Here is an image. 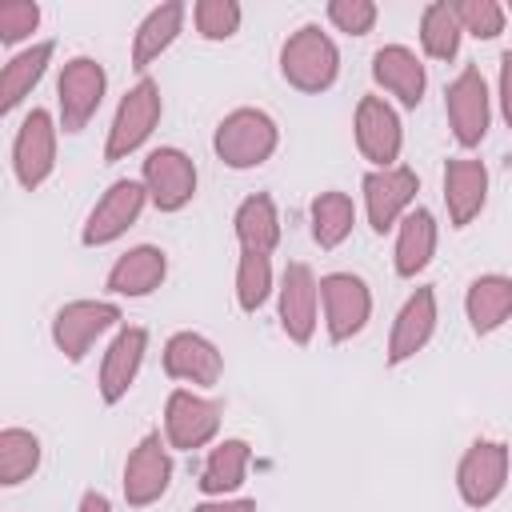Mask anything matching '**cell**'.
Listing matches in <instances>:
<instances>
[{
  "mask_svg": "<svg viewBox=\"0 0 512 512\" xmlns=\"http://www.w3.org/2000/svg\"><path fill=\"white\" fill-rule=\"evenodd\" d=\"M276 144H280V128L264 108H232L212 132L216 160L236 172H248V168H260L264 160H272Z\"/></svg>",
  "mask_w": 512,
  "mask_h": 512,
  "instance_id": "obj_1",
  "label": "cell"
},
{
  "mask_svg": "<svg viewBox=\"0 0 512 512\" xmlns=\"http://www.w3.org/2000/svg\"><path fill=\"white\" fill-rule=\"evenodd\" d=\"M280 76L296 92H308V96L328 92L340 76V52L332 36L320 32V24H300L280 48Z\"/></svg>",
  "mask_w": 512,
  "mask_h": 512,
  "instance_id": "obj_2",
  "label": "cell"
},
{
  "mask_svg": "<svg viewBox=\"0 0 512 512\" xmlns=\"http://www.w3.org/2000/svg\"><path fill=\"white\" fill-rule=\"evenodd\" d=\"M160 112H164V100H160V84L152 76H140L116 104V116L108 124V140H104V164H116V160H128L132 152L144 148V140L156 132L160 124Z\"/></svg>",
  "mask_w": 512,
  "mask_h": 512,
  "instance_id": "obj_3",
  "label": "cell"
},
{
  "mask_svg": "<svg viewBox=\"0 0 512 512\" xmlns=\"http://www.w3.org/2000/svg\"><path fill=\"white\" fill-rule=\"evenodd\" d=\"M108 92V72L92 56H72L60 76H56V108H60V128L64 132H84L88 120L100 112Z\"/></svg>",
  "mask_w": 512,
  "mask_h": 512,
  "instance_id": "obj_4",
  "label": "cell"
},
{
  "mask_svg": "<svg viewBox=\"0 0 512 512\" xmlns=\"http://www.w3.org/2000/svg\"><path fill=\"white\" fill-rule=\"evenodd\" d=\"M120 324V304L116 300H68L52 316V344L64 352V360L80 364L92 344Z\"/></svg>",
  "mask_w": 512,
  "mask_h": 512,
  "instance_id": "obj_5",
  "label": "cell"
},
{
  "mask_svg": "<svg viewBox=\"0 0 512 512\" xmlns=\"http://www.w3.org/2000/svg\"><path fill=\"white\" fill-rule=\"evenodd\" d=\"M320 308H324V328L332 344H344L360 336L372 320V292L356 272H328L320 276Z\"/></svg>",
  "mask_w": 512,
  "mask_h": 512,
  "instance_id": "obj_6",
  "label": "cell"
},
{
  "mask_svg": "<svg viewBox=\"0 0 512 512\" xmlns=\"http://www.w3.org/2000/svg\"><path fill=\"white\" fill-rule=\"evenodd\" d=\"M224 420V404L212 396H200L192 388H176L164 404V440L176 452H196L216 440Z\"/></svg>",
  "mask_w": 512,
  "mask_h": 512,
  "instance_id": "obj_7",
  "label": "cell"
},
{
  "mask_svg": "<svg viewBox=\"0 0 512 512\" xmlns=\"http://www.w3.org/2000/svg\"><path fill=\"white\" fill-rule=\"evenodd\" d=\"M508 468H512V452L504 440H476L468 444V452L456 464V492L468 508H488L500 500L504 484H508Z\"/></svg>",
  "mask_w": 512,
  "mask_h": 512,
  "instance_id": "obj_8",
  "label": "cell"
},
{
  "mask_svg": "<svg viewBox=\"0 0 512 512\" xmlns=\"http://www.w3.org/2000/svg\"><path fill=\"white\" fill-rule=\"evenodd\" d=\"M416 188H420V176H416L408 164L364 172L360 192H364V212H368V224H372L376 236L400 228V220L412 212Z\"/></svg>",
  "mask_w": 512,
  "mask_h": 512,
  "instance_id": "obj_9",
  "label": "cell"
},
{
  "mask_svg": "<svg viewBox=\"0 0 512 512\" xmlns=\"http://www.w3.org/2000/svg\"><path fill=\"white\" fill-rule=\"evenodd\" d=\"M144 204H148V188L140 180H128V176L112 180L104 188V196L92 204V212H88V220L80 228V244L84 248H104V244L120 240L140 220Z\"/></svg>",
  "mask_w": 512,
  "mask_h": 512,
  "instance_id": "obj_10",
  "label": "cell"
},
{
  "mask_svg": "<svg viewBox=\"0 0 512 512\" xmlns=\"http://www.w3.org/2000/svg\"><path fill=\"white\" fill-rule=\"evenodd\" d=\"M444 116H448V128H452V140L460 148H476L484 136H488V124H492V96H488V84H484V72L476 64H468L444 92Z\"/></svg>",
  "mask_w": 512,
  "mask_h": 512,
  "instance_id": "obj_11",
  "label": "cell"
},
{
  "mask_svg": "<svg viewBox=\"0 0 512 512\" xmlns=\"http://www.w3.org/2000/svg\"><path fill=\"white\" fill-rule=\"evenodd\" d=\"M276 316H280V328L292 344H312L316 336V324H320V280L316 272L304 264V260H292L280 276V288H276Z\"/></svg>",
  "mask_w": 512,
  "mask_h": 512,
  "instance_id": "obj_12",
  "label": "cell"
},
{
  "mask_svg": "<svg viewBox=\"0 0 512 512\" xmlns=\"http://www.w3.org/2000/svg\"><path fill=\"white\" fill-rule=\"evenodd\" d=\"M12 172L24 192H36L56 172V120L48 108H32L12 140Z\"/></svg>",
  "mask_w": 512,
  "mask_h": 512,
  "instance_id": "obj_13",
  "label": "cell"
},
{
  "mask_svg": "<svg viewBox=\"0 0 512 512\" xmlns=\"http://www.w3.org/2000/svg\"><path fill=\"white\" fill-rule=\"evenodd\" d=\"M140 184L156 212H180L196 196V164L180 148H152L140 168Z\"/></svg>",
  "mask_w": 512,
  "mask_h": 512,
  "instance_id": "obj_14",
  "label": "cell"
},
{
  "mask_svg": "<svg viewBox=\"0 0 512 512\" xmlns=\"http://www.w3.org/2000/svg\"><path fill=\"white\" fill-rule=\"evenodd\" d=\"M352 132H356L360 156H364L372 168H396L400 148H404V128H400L396 108H392L384 96H360Z\"/></svg>",
  "mask_w": 512,
  "mask_h": 512,
  "instance_id": "obj_15",
  "label": "cell"
},
{
  "mask_svg": "<svg viewBox=\"0 0 512 512\" xmlns=\"http://www.w3.org/2000/svg\"><path fill=\"white\" fill-rule=\"evenodd\" d=\"M168 484H172L168 440H160V432H148L124 460V480H120L124 500L128 508H148L168 492Z\"/></svg>",
  "mask_w": 512,
  "mask_h": 512,
  "instance_id": "obj_16",
  "label": "cell"
},
{
  "mask_svg": "<svg viewBox=\"0 0 512 512\" xmlns=\"http://www.w3.org/2000/svg\"><path fill=\"white\" fill-rule=\"evenodd\" d=\"M436 320H440L436 288L424 284V288H416V292L400 304V312H396V320H392V336H388L384 364H388V368H400V364H408L416 352H424L428 340H432V332H436Z\"/></svg>",
  "mask_w": 512,
  "mask_h": 512,
  "instance_id": "obj_17",
  "label": "cell"
},
{
  "mask_svg": "<svg viewBox=\"0 0 512 512\" xmlns=\"http://www.w3.org/2000/svg\"><path fill=\"white\" fill-rule=\"evenodd\" d=\"M164 372L192 388H216L224 376V356L200 332H172L164 344Z\"/></svg>",
  "mask_w": 512,
  "mask_h": 512,
  "instance_id": "obj_18",
  "label": "cell"
},
{
  "mask_svg": "<svg viewBox=\"0 0 512 512\" xmlns=\"http://www.w3.org/2000/svg\"><path fill=\"white\" fill-rule=\"evenodd\" d=\"M144 352H148V332H144V328H136V324L116 328L112 344L104 348L100 380H96V392H100L104 404H120V400L128 396V388H132L136 376H140Z\"/></svg>",
  "mask_w": 512,
  "mask_h": 512,
  "instance_id": "obj_19",
  "label": "cell"
},
{
  "mask_svg": "<svg viewBox=\"0 0 512 512\" xmlns=\"http://www.w3.org/2000/svg\"><path fill=\"white\" fill-rule=\"evenodd\" d=\"M488 200V168L484 160L456 156L444 164V208L452 228H468Z\"/></svg>",
  "mask_w": 512,
  "mask_h": 512,
  "instance_id": "obj_20",
  "label": "cell"
},
{
  "mask_svg": "<svg viewBox=\"0 0 512 512\" xmlns=\"http://www.w3.org/2000/svg\"><path fill=\"white\" fill-rule=\"evenodd\" d=\"M168 276V256L164 248L156 244H136L128 248L124 256H116V264L108 268L104 276V288L112 296H128V300H140V296H152Z\"/></svg>",
  "mask_w": 512,
  "mask_h": 512,
  "instance_id": "obj_21",
  "label": "cell"
},
{
  "mask_svg": "<svg viewBox=\"0 0 512 512\" xmlns=\"http://www.w3.org/2000/svg\"><path fill=\"white\" fill-rule=\"evenodd\" d=\"M372 80L396 96L404 108H416L424 100V88H428V72L420 64V56L404 44H384L372 52Z\"/></svg>",
  "mask_w": 512,
  "mask_h": 512,
  "instance_id": "obj_22",
  "label": "cell"
},
{
  "mask_svg": "<svg viewBox=\"0 0 512 512\" xmlns=\"http://www.w3.org/2000/svg\"><path fill=\"white\" fill-rule=\"evenodd\" d=\"M184 16H188L184 0H164V4H156V8L140 20V28L132 32V68H136L140 76L176 44V36L184 32Z\"/></svg>",
  "mask_w": 512,
  "mask_h": 512,
  "instance_id": "obj_23",
  "label": "cell"
},
{
  "mask_svg": "<svg viewBox=\"0 0 512 512\" xmlns=\"http://www.w3.org/2000/svg\"><path fill=\"white\" fill-rule=\"evenodd\" d=\"M464 316L476 336H492L496 328H504L512 320V276L504 272L476 276L464 292Z\"/></svg>",
  "mask_w": 512,
  "mask_h": 512,
  "instance_id": "obj_24",
  "label": "cell"
},
{
  "mask_svg": "<svg viewBox=\"0 0 512 512\" xmlns=\"http://www.w3.org/2000/svg\"><path fill=\"white\" fill-rule=\"evenodd\" d=\"M52 52H56L52 40H36V44L8 56V64L0 68V116H12L24 104V96L44 80V72L52 64Z\"/></svg>",
  "mask_w": 512,
  "mask_h": 512,
  "instance_id": "obj_25",
  "label": "cell"
},
{
  "mask_svg": "<svg viewBox=\"0 0 512 512\" xmlns=\"http://www.w3.org/2000/svg\"><path fill=\"white\" fill-rule=\"evenodd\" d=\"M432 256H436V216L428 208H412L396 228L392 268H396V276L412 280L432 264Z\"/></svg>",
  "mask_w": 512,
  "mask_h": 512,
  "instance_id": "obj_26",
  "label": "cell"
},
{
  "mask_svg": "<svg viewBox=\"0 0 512 512\" xmlns=\"http://www.w3.org/2000/svg\"><path fill=\"white\" fill-rule=\"evenodd\" d=\"M232 232L240 240L244 252H264L272 256L280 244V212L272 204L268 192H252L240 200V208L232 212Z\"/></svg>",
  "mask_w": 512,
  "mask_h": 512,
  "instance_id": "obj_27",
  "label": "cell"
},
{
  "mask_svg": "<svg viewBox=\"0 0 512 512\" xmlns=\"http://www.w3.org/2000/svg\"><path fill=\"white\" fill-rule=\"evenodd\" d=\"M248 464H252V448H248V440L228 436V440H220V444L208 452V460H204L196 484H200V492H204L208 500H216V496H232V492L244 484Z\"/></svg>",
  "mask_w": 512,
  "mask_h": 512,
  "instance_id": "obj_28",
  "label": "cell"
},
{
  "mask_svg": "<svg viewBox=\"0 0 512 512\" xmlns=\"http://www.w3.org/2000/svg\"><path fill=\"white\" fill-rule=\"evenodd\" d=\"M308 224H312V240H316L324 252L340 248V244L348 240L352 224H356V204H352V196L340 192V188L320 192V196L308 204Z\"/></svg>",
  "mask_w": 512,
  "mask_h": 512,
  "instance_id": "obj_29",
  "label": "cell"
},
{
  "mask_svg": "<svg viewBox=\"0 0 512 512\" xmlns=\"http://www.w3.org/2000/svg\"><path fill=\"white\" fill-rule=\"evenodd\" d=\"M460 20H456V8L452 0H432L424 12H420V48L424 56L432 60H452L460 52Z\"/></svg>",
  "mask_w": 512,
  "mask_h": 512,
  "instance_id": "obj_30",
  "label": "cell"
},
{
  "mask_svg": "<svg viewBox=\"0 0 512 512\" xmlns=\"http://www.w3.org/2000/svg\"><path fill=\"white\" fill-rule=\"evenodd\" d=\"M40 468V436L28 428H4L0 432V484L16 488Z\"/></svg>",
  "mask_w": 512,
  "mask_h": 512,
  "instance_id": "obj_31",
  "label": "cell"
},
{
  "mask_svg": "<svg viewBox=\"0 0 512 512\" xmlns=\"http://www.w3.org/2000/svg\"><path fill=\"white\" fill-rule=\"evenodd\" d=\"M272 288H276L272 256L240 248V260H236V304H240V312H260L268 304Z\"/></svg>",
  "mask_w": 512,
  "mask_h": 512,
  "instance_id": "obj_32",
  "label": "cell"
},
{
  "mask_svg": "<svg viewBox=\"0 0 512 512\" xmlns=\"http://www.w3.org/2000/svg\"><path fill=\"white\" fill-rule=\"evenodd\" d=\"M244 8L236 0H196L192 4V24L200 40H232L240 32Z\"/></svg>",
  "mask_w": 512,
  "mask_h": 512,
  "instance_id": "obj_33",
  "label": "cell"
},
{
  "mask_svg": "<svg viewBox=\"0 0 512 512\" xmlns=\"http://www.w3.org/2000/svg\"><path fill=\"white\" fill-rule=\"evenodd\" d=\"M452 8H456L460 28L468 36H476V40H496L504 32V16L508 12H504L500 0H452Z\"/></svg>",
  "mask_w": 512,
  "mask_h": 512,
  "instance_id": "obj_34",
  "label": "cell"
},
{
  "mask_svg": "<svg viewBox=\"0 0 512 512\" xmlns=\"http://www.w3.org/2000/svg\"><path fill=\"white\" fill-rule=\"evenodd\" d=\"M40 28V4L36 0H4L0 4V44L16 48Z\"/></svg>",
  "mask_w": 512,
  "mask_h": 512,
  "instance_id": "obj_35",
  "label": "cell"
},
{
  "mask_svg": "<svg viewBox=\"0 0 512 512\" xmlns=\"http://www.w3.org/2000/svg\"><path fill=\"white\" fill-rule=\"evenodd\" d=\"M376 16H380V8L372 0H328V20L336 32L368 36L376 28Z\"/></svg>",
  "mask_w": 512,
  "mask_h": 512,
  "instance_id": "obj_36",
  "label": "cell"
},
{
  "mask_svg": "<svg viewBox=\"0 0 512 512\" xmlns=\"http://www.w3.org/2000/svg\"><path fill=\"white\" fill-rule=\"evenodd\" d=\"M496 100H500V116L512 132V48L500 56V80H496Z\"/></svg>",
  "mask_w": 512,
  "mask_h": 512,
  "instance_id": "obj_37",
  "label": "cell"
},
{
  "mask_svg": "<svg viewBox=\"0 0 512 512\" xmlns=\"http://www.w3.org/2000/svg\"><path fill=\"white\" fill-rule=\"evenodd\" d=\"M192 512H256V500H248V496H216V500H200Z\"/></svg>",
  "mask_w": 512,
  "mask_h": 512,
  "instance_id": "obj_38",
  "label": "cell"
},
{
  "mask_svg": "<svg viewBox=\"0 0 512 512\" xmlns=\"http://www.w3.org/2000/svg\"><path fill=\"white\" fill-rule=\"evenodd\" d=\"M76 512H112V500H108L104 492H96V488H88V492L80 496V504H76Z\"/></svg>",
  "mask_w": 512,
  "mask_h": 512,
  "instance_id": "obj_39",
  "label": "cell"
},
{
  "mask_svg": "<svg viewBox=\"0 0 512 512\" xmlns=\"http://www.w3.org/2000/svg\"><path fill=\"white\" fill-rule=\"evenodd\" d=\"M504 12H508V16H512V0H508V4H504Z\"/></svg>",
  "mask_w": 512,
  "mask_h": 512,
  "instance_id": "obj_40",
  "label": "cell"
}]
</instances>
